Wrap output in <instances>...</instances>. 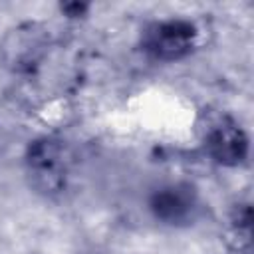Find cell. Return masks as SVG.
I'll return each instance as SVG.
<instances>
[{"label":"cell","instance_id":"277c9868","mask_svg":"<svg viewBox=\"0 0 254 254\" xmlns=\"http://www.w3.org/2000/svg\"><path fill=\"white\" fill-rule=\"evenodd\" d=\"M206 151L220 165H240L248 155V139L234 123H222L208 133Z\"/></svg>","mask_w":254,"mask_h":254},{"label":"cell","instance_id":"3957f363","mask_svg":"<svg viewBox=\"0 0 254 254\" xmlns=\"http://www.w3.org/2000/svg\"><path fill=\"white\" fill-rule=\"evenodd\" d=\"M28 167L42 190H58L64 185V153L62 145L52 139H42L30 145Z\"/></svg>","mask_w":254,"mask_h":254},{"label":"cell","instance_id":"7a4b0ae2","mask_svg":"<svg viewBox=\"0 0 254 254\" xmlns=\"http://www.w3.org/2000/svg\"><path fill=\"white\" fill-rule=\"evenodd\" d=\"M157 220L167 224H189L198 210L196 190L187 183H175L161 187L153 192L149 202Z\"/></svg>","mask_w":254,"mask_h":254},{"label":"cell","instance_id":"6da1fadb","mask_svg":"<svg viewBox=\"0 0 254 254\" xmlns=\"http://www.w3.org/2000/svg\"><path fill=\"white\" fill-rule=\"evenodd\" d=\"M196 28L185 20H167L149 26L143 32V50L161 62H175L190 54L196 42Z\"/></svg>","mask_w":254,"mask_h":254}]
</instances>
